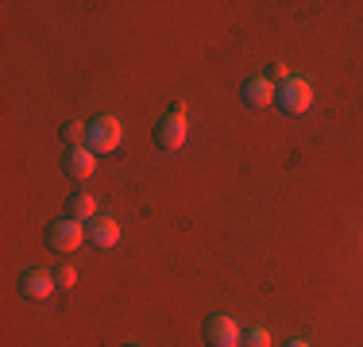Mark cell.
<instances>
[{"instance_id": "obj_6", "label": "cell", "mask_w": 363, "mask_h": 347, "mask_svg": "<svg viewBox=\"0 0 363 347\" xmlns=\"http://www.w3.org/2000/svg\"><path fill=\"white\" fill-rule=\"evenodd\" d=\"M55 290H58V285H55V274L39 271V266H31V271L20 274V293H23L28 301H47Z\"/></svg>"}, {"instance_id": "obj_13", "label": "cell", "mask_w": 363, "mask_h": 347, "mask_svg": "<svg viewBox=\"0 0 363 347\" xmlns=\"http://www.w3.org/2000/svg\"><path fill=\"white\" fill-rule=\"evenodd\" d=\"M74 282H77V271H74V266H58V271H55V285H58V290H70Z\"/></svg>"}, {"instance_id": "obj_10", "label": "cell", "mask_w": 363, "mask_h": 347, "mask_svg": "<svg viewBox=\"0 0 363 347\" xmlns=\"http://www.w3.org/2000/svg\"><path fill=\"white\" fill-rule=\"evenodd\" d=\"M70 216H74V220H82V224H89L93 216H97V201H93L89 193H74L70 197Z\"/></svg>"}, {"instance_id": "obj_12", "label": "cell", "mask_w": 363, "mask_h": 347, "mask_svg": "<svg viewBox=\"0 0 363 347\" xmlns=\"http://www.w3.org/2000/svg\"><path fill=\"white\" fill-rule=\"evenodd\" d=\"M240 347H271V332L259 324H247L244 332H240Z\"/></svg>"}, {"instance_id": "obj_7", "label": "cell", "mask_w": 363, "mask_h": 347, "mask_svg": "<svg viewBox=\"0 0 363 347\" xmlns=\"http://www.w3.org/2000/svg\"><path fill=\"white\" fill-rule=\"evenodd\" d=\"M62 170L70 174L74 181H85V178H93V170H97V154H93L89 147H66Z\"/></svg>"}, {"instance_id": "obj_4", "label": "cell", "mask_w": 363, "mask_h": 347, "mask_svg": "<svg viewBox=\"0 0 363 347\" xmlns=\"http://www.w3.org/2000/svg\"><path fill=\"white\" fill-rule=\"evenodd\" d=\"M82 239H85V228H82V220H74V216H62V220L47 224V247L58 251V255L77 251V247H82Z\"/></svg>"}, {"instance_id": "obj_1", "label": "cell", "mask_w": 363, "mask_h": 347, "mask_svg": "<svg viewBox=\"0 0 363 347\" xmlns=\"http://www.w3.org/2000/svg\"><path fill=\"white\" fill-rule=\"evenodd\" d=\"M186 135H189V120H186V104L174 101L170 104V112L155 124V143L162 147V151H182L186 147Z\"/></svg>"}, {"instance_id": "obj_9", "label": "cell", "mask_w": 363, "mask_h": 347, "mask_svg": "<svg viewBox=\"0 0 363 347\" xmlns=\"http://www.w3.org/2000/svg\"><path fill=\"white\" fill-rule=\"evenodd\" d=\"M274 93H279V85L267 81V77H247V81H244L247 108H267V104H274Z\"/></svg>"}, {"instance_id": "obj_8", "label": "cell", "mask_w": 363, "mask_h": 347, "mask_svg": "<svg viewBox=\"0 0 363 347\" xmlns=\"http://www.w3.org/2000/svg\"><path fill=\"white\" fill-rule=\"evenodd\" d=\"M85 239L93 243V247H116V239H120V224H116V216H93L89 224H85Z\"/></svg>"}, {"instance_id": "obj_16", "label": "cell", "mask_w": 363, "mask_h": 347, "mask_svg": "<svg viewBox=\"0 0 363 347\" xmlns=\"http://www.w3.org/2000/svg\"><path fill=\"white\" fill-rule=\"evenodd\" d=\"M124 347H135V343H124Z\"/></svg>"}, {"instance_id": "obj_3", "label": "cell", "mask_w": 363, "mask_h": 347, "mask_svg": "<svg viewBox=\"0 0 363 347\" xmlns=\"http://www.w3.org/2000/svg\"><path fill=\"white\" fill-rule=\"evenodd\" d=\"M120 143H124V124H120L116 116L89 120V139H85V147H89L93 154H108V151H116Z\"/></svg>"}, {"instance_id": "obj_15", "label": "cell", "mask_w": 363, "mask_h": 347, "mask_svg": "<svg viewBox=\"0 0 363 347\" xmlns=\"http://www.w3.org/2000/svg\"><path fill=\"white\" fill-rule=\"evenodd\" d=\"M286 347H313V343H309V340H290Z\"/></svg>"}, {"instance_id": "obj_11", "label": "cell", "mask_w": 363, "mask_h": 347, "mask_svg": "<svg viewBox=\"0 0 363 347\" xmlns=\"http://www.w3.org/2000/svg\"><path fill=\"white\" fill-rule=\"evenodd\" d=\"M62 139L70 147H85V139H89V124H82V120H66V124H62Z\"/></svg>"}, {"instance_id": "obj_14", "label": "cell", "mask_w": 363, "mask_h": 347, "mask_svg": "<svg viewBox=\"0 0 363 347\" xmlns=\"http://www.w3.org/2000/svg\"><path fill=\"white\" fill-rule=\"evenodd\" d=\"M286 77H290V74H286V66H282V62H271V66H267V81H279V85H282Z\"/></svg>"}, {"instance_id": "obj_5", "label": "cell", "mask_w": 363, "mask_h": 347, "mask_svg": "<svg viewBox=\"0 0 363 347\" xmlns=\"http://www.w3.org/2000/svg\"><path fill=\"white\" fill-rule=\"evenodd\" d=\"M201 336H205V343H209V347H240V328H236V320L224 317V312L205 317Z\"/></svg>"}, {"instance_id": "obj_2", "label": "cell", "mask_w": 363, "mask_h": 347, "mask_svg": "<svg viewBox=\"0 0 363 347\" xmlns=\"http://www.w3.org/2000/svg\"><path fill=\"white\" fill-rule=\"evenodd\" d=\"M274 104H279L286 116H306V112L313 108V85H309L306 77H286V81L279 85V93H274Z\"/></svg>"}]
</instances>
